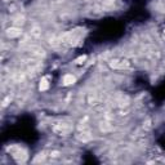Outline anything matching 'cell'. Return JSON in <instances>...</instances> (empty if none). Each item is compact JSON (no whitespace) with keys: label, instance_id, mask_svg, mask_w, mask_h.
<instances>
[{"label":"cell","instance_id":"1","mask_svg":"<svg viewBox=\"0 0 165 165\" xmlns=\"http://www.w3.org/2000/svg\"><path fill=\"white\" fill-rule=\"evenodd\" d=\"M75 80H76V79H75L74 75H71V74L65 75V76H63V85H71V84H74Z\"/></svg>","mask_w":165,"mask_h":165},{"label":"cell","instance_id":"2","mask_svg":"<svg viewBox=\"0 0 165 165\" xmlns=\"http://www.w3.org/2000/svg\"><path fill=\"white\" fill-rule=\"evenodd\" d=\"M7 34H8L9 37H17V36H19L22 34V31L19 29H14V27H13V29H8Z\"/></svg>","mask_w":165,"mask_h":165},{"label":"cell","instance_id":"3","mask_svg":"<svg viewBox=\"0 0 165 165\" xmlns=\"http://www.w3.org/2000/svg\"><path fill=\"white\" fill-rule=\"evenodd\" d=\"M48 88H49V82H48L47 78H41V80H40V84H39V89L43 92V90H47Z\"/></svg>","mask_w":165,"mask_h":165},{"label":"cell","instance_id":"4","mask_svg":"<svg viewBox=\"0 0 165 165\" xmlns=\"http://www.w3.org/2000/svg\"><path fill=\"white\" fill-rule=\"evenodd\" d=\"M85 59H86V57H85V56H82V57H79V58H78V59H76V61H75V63L80 65V63H82V62H84Z\"/></svg>","mask_w":165,"mask_h":165}]
</instances>
